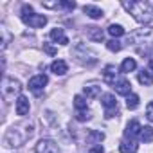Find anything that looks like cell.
Masks as SVG:
<instances>
[{
	"label": "cell",
	"instance_id": "1",
	"mask_svg": "<svg viewBox=\"0 0 153 153\" xmlns=\"http://www.w3.org/2000/svg\"><path fill=\"white\" fill-rule=\"evenodd\" d=\"M123 7L140 24H149L153 18V11L148 2H123Z\"/></svg>",
	"mask_w": 153,
	"mask_h": 153
},
{
	"label": "cell",
	"instance_id": "2",
	"mask_svg": "<svg viewBox=\"0 0 153 153\" xmlns=\"http://www.w3.org/2000/svg\"><path fill=\"white\" fill-rule=\"evenodd\" d=\"M22 22L27 24L29 27H34V29H40L47 24V16L45 15H36L33 13V7L31 6H24L22 7Z\"/></svg>",
	"mask_w": 153,
	"mask_h": 153
},
{
	"label": "cell",
	"instance_id": "3",
	"mask_svg": "<svg viewBox=\"0 0 153 153\" xmlns=\"http://www.w3.org/2000/svg\"><path fill=\"white\" fill-rule=\"evenodd\" d=\"M72 54H74V58L78 59L79 63H83V65H87V67H90V65H94L96 61H97V56H96V52H92L87 45H83V43H78L74 47V51H72Z\"/></svg>",
	"mask_w": 153,
	"mask_h": 153
},
{
	"label": "cell",
	"instance_id": "4",
	"mask_svg": "<svg viewBox=\"0 0 153 153\" xmlns=\"http://www.w3.org/2000/svg\"><path fill=\"white\" fill-rule=\"evenodd\" d=\"M20 92H22V85L18 79L15 78H4V83H2V97L6 101H13L15 96L20 97Z\"/></svg>",
	"mask_w": 153,
	"mask_h": 153
},
{
	"label": "cell",
	"instance_id": "5",
	"mask_svg": "<svg viewBox=\"0 0 153 153\" xmlns=\"http://www.w3.org/2000/svg\"><path fill=\"white\" fill-rule=\"evenodd\" d=\"M101 105L105 108V117L106 119H112L115 115H119V110H117V99L114 94H103L101 96Z\"/></svg>",
	"mask_w": 153,
	"mask_h": 153
},
{
	"label": "cell",
	"instance_id": "6",
	"mask_svg": "<svg viewBox=\"0 0 153 153\" xmlns=\"http://www.w3.org/2000/svg\"><path fill=\"white\" fill-rule=\"evenodd\" d=\"M131 40L135 43H148V42H151L153 40V27L142 25L140 29H137V31L131 33Z\"/></svg>",
	"mask_w": 153,
	"mask_h": 153
},
{
	"label": "cell",
	"instance_id": "7",
	"mask_svg": "<svg viewBox=\"0 0 153 153\" xmlns=\"http://www.w3.org/2000/svg\"><path fill=\"white\" fill-rule=\"evenodd\" d=\"M49 83V78L45 74H38V76H34V78H31L29 79V90L34 94V96H40L42 92H43V88H45V85Z\"/></svg>",
	"mask_w": 153,
	"mask_h": 153
},
{
	"label": "cell",
	"instance_id": "8",
	"mask_svg": "<svg viewBox=\"0 0 153 153\" xmlns=\"http://www.w3.org/2000/svg\"><path fill=\"white\" fill-rule=\"evenodd\" d=\"M18 131H20V128H11L6 135H4V146L6 148H16V146H20V144H24V137H18Z\"/></svg>",
	"mask_w": 153,
	"mask_h": 153
},
{
	"label": "cell",
	"instance_id": "9",
	"mask_svg": "<svg viewBox=\"0 0 153 153\" xmlns=\"http://www.w3.org/2000/svg\"><path fill=\"white\" fill-rule=\"evenodd\" d=\"M34 153H59V149H58V146H56L54 140H51V139H42V140L36 144V148H34Z\"/></svg>",
	"mask_w": 153,
	"mask_h": 153
},
{
	"label": "cell",
	"instance_id": "10",
	"mask_svg": "<svg viewBox=\"0 0 153 153\" xmlns=\"http://www.w3.org/2000/svg\"><path fill=\"white\" fill-rule=\"evenodd\" d=\"M140 130H142V126H140V123H139L137 119L130 121V123L126 124V130H124V137H126V140H135V139L140 135Z\"/></svg>",
	"mask_w": 153,
	"mask_h": 153
},
{
	"label": "cell",
	"instance_id": "11",
	"mask_svg": "<svg viewBox=\"0 0 153 153\" xmlns=\"http://www.w3.org/2000/svg\"><path fill=\"white\" fill-rule=\"evenodd\" d=\"M114 90H115V94H119V96H130V94H131V83H130L126 78H121V79H117V81L114 83Z\"/></svg>",
	"mask_w": 153,
	"mask_h": 153
},
{
	"label": "cell",
	"instance_id": "12",
	"mask_svg": "<svg viewBox=\"0 0 153 153\" xmlns=\"http://www.w3.org/2000/svg\"><path fill=\"white\" fill-rule=\"evenodd\" d=\"M103 81L108 83V85H114L117 81V70L114 65H106L105 67V72H103Z\"/></svg>",
	"mask_w": 153,
	"mask_h": 153
},
{
	"label": "cell",
	"instance_id": "13",
	"mask_svg": "<svg viewBox=\"0 0 153 153\" xmlns=\"http://www.w3.org/2000/svg\"><path fill=\"white\" fill-rule=\"evenodd\" d=\"M49 36H51V40H54V42L59 43V45H67V43H68V38L65 36V31H63L61 27H54Z\"/></svg>",
	"mask_w": 153,
	"mask_h": 153
},
{
	"label": "cell",
	"instance_id": "14",
	"mask_svg": "<svg viewBox=\"0 0 153 153\" xmlns=\"http://www.w3.org/2000/svg\"><path fill=\"white\" fill-rule=\"evenodd\" d=\"M51 70H52L56 76H65V74L68 72V65H67V61H63V59H54V61L51 63Z\"/></svg>",
	"mask_w": 153,
	"mask_h": 153
},
{
	"label": "cell",
	"instance_id": "15",
	"mask_svg": "<svg viewBox=\"0 0 153 153\" xmlns=\"http://www.w3.org/2000/svg\"><path fill=\"white\" fill-rule=\"evenodd\" d=\"M29 110H31L29 99H27L25 96H20V97L16 99V114L24 117V115H27V114H29Z\"/></svg>",
	"mask_w": 153,
	"mask_h": 153
},
{
	"label": "cell",
	"instance_id": "16",
	"mask_svg": "<svg viewBox=\"0 0 153 153\" xmlns=\"http://www.w3.org/2000/svg\"><path fill=\"white\" fill-rule=\"evenodd\" d=\"M83 13H85L87 16H90L92 20H99V18H103V9L97 7V6H92V4L85 6V7H83Z\"/></svg>",
	"mask_w": 153,
	"mask_h": 153
},
{
	"label": "cell",
	"instance_id": "17",
	"mask_svg": "<svg viewBox=\"0 0 153 153\" xmlns=\"http://www.w3.org/2000/svg\"><path fill=\"white\" fill-rule=\"evenodd\" d=\"M137 79H139V83L140 85H144V87H151L153 85V74L149 72V70H140L139 72V76H137Z\"/></svg>",
	"mask_w": 153,
	"mask_h": 153
},
{
	"label": "cell",
	"instance_id": "18",
	"mask_svg": "<svg viewBox=\"0 0 153 153\" xmlns=\"http://www.w3.org/2000/svg\"><path fill=\"white\" fill-rule=\"evenodd\" d=\"M137 68V61L133 59V58H126L123 63H121V74H128V72H133Z\"/></svg>",
	"mask_w": 153,
	"mask_h": 153
},
{
	"label": "cell",
	"instance_id": "19",
	"mask_svg": "<svg viewBox=\"0 0 153 153\" xmlns=\"http://www.w3.org/2000/svg\"><path fill=\"white\" fill-rule=\"evenodd\" d=\"M137 149H139V146H137L135 140H123L121 146H119V151L121 153H135Z\"/></svg>",
	"mask_w": 153,
	"mask_h": 153
},
{
	"label": "cell",
	"instance_id": "20",
	"mask_svg": "<svg viewBox=\"0 0 153 153\" xmlns=\"http://www.w3.org/2000/svg\"><path fill=\"white\" fill-rule=\"evenodd\" d=\"M88 38L94 40V42H103L105 33H103L99 27H88Z\"/></svg>",
	"mask_w": 153,
	"mask_h": 153
},
{
	"label": "cell",
	"instance_id": "21",
	"mask_svg": "<svg viewBox=\"0 0 153 153\" xmlns=\"http://www.w3.org/2000/svg\"><path fill=\"white\" fill-rule=\"evenodd\" d=\"M83 92H85V96L87 97H97L99 96V92H101V87L99 85H87L85 88H83Z\"/></svg>",
	"mask_w": 153,
	"mask_h": 153
},
{
	"label": "cell",
	"instance_id": "22",
	"mask_svg": "<svg viewBox=\"0 0 153 153\" xmlns=\"http://www.w3.org/2000/svg\"><path fill=\"white\" fill-rule=\"evenodd\" d=\"M87 139H88V142H92V144H101V140L105 139V133H103V131H97V130H92Z\"/></svg>",
	"mask_w": 153,
	"mask_h": 153
},
{
	"label": "cell",
	"instance_id": "23",
	"mask_svg": "<svg viewBox=\"0 0 153 153\" xmlns=\"http://www.w3.org/2000/svg\"><path fill=\"white\" fill-rule=\"evenodd\" d=\"M139 137H140V140H144V142H151V140H153V128H151V126H142Z\"/></svg>",
	"mask_w": 153,
	"mask_h": 153
},
{
	"label": "cell",
	"instance_id": "24",
	"mask_svg": "<svg viewBox=\"0 0 153 153\" xmlns=\"http://www.w3.org/2000/svg\"><path fill=\"white\" fill-rule=\"evenodd\" d=\"M74 108L78 110V112L88 110V105H87V101H85V97H83V96H76V97H74Z\"/></svg>",
	"mask_w": 153,
	"mask_h": 153
},
{
	"label": "cell",
	"instance_id": "25",
	"mask_svg": "<svg viewBox=\"0 0 153 153\" xmlns=\"http://www.w3.org/2000/svg\"><path fill=\"white\" fill-rule=\"evenodd\" d=\"M108 34H110V36H114V38H119V36H123V34H124V27H123V25H119V24H112V25L108 27Z\"/></svg>",
	"mask_w": 153,
	"mask_h": 153
},
{
	"label": "cell",
	"instance_id": "26",
	"mask_svg": "<svg viewBox=\"0 0 153 153\" xmlns=\"http://www.w3.org/2000/svg\"><path fill=\"white\" fill-rule=\"evenodd\" d=\"M139 96L137 94H130L128 97H126V106H128V110H135L137 106H139Z\"/></svg>",
	"mask_w": 153,
	"mask_h": 153
},
{
	"label": "cell",
	"instance_id": "27",
	"mask_svg": "<svg viewBox=\"0 0 153 153\" xmlns=\"http://www.w3.org/2000/svg\"><path fill=\"white\" fill-rule=\"evenodd\" d=\"M106 47H108V51H112V52H119V51L123 49V43H121L119 40H110V42H106Z\"/></svg>",
	"mask_w": 153,
	"mask_h": 153
},
{
	"label": "cell",
	"instance_id": "28",
	"mask_svg": "<svg viewBox=\"0 0 153 153\" xmlns=\"http://www.w3.org/2000/svg\"><path fill=\"white\" fill-rule=\"evenodd\" d=\"M76 119H78L79 123H83V121H88V119H90V112H88V110L76 112Z\"/></svg>",
	"mask_w": 153,
	"mask_h": 153
},
{
	"label": "cell",
	"instance_id": "29",
	"mask_svg": "<svg viewBox=\"0 0 153 153\" xmlns=\"http://www.w3.org/2000/svg\"><path fill=\"white\" fill-rule=\"evenodd\" d=\"M146 117L153 123V101H149L148 106H146Z\"/></svg>",
	"mask_w": 153,
	"mask_h": 153
},
{
	"label": "cell",
	"instance_id": "30",
	"mask_svg": "<svg viewBox=\"0 0 153 153\" xmlns=\"http://www.w3.org/2000/svg\"><path fill=\"white\" fill-rule=\"evenodd\" d=\"M59 7H65V9H76V2H59Z\"/></svg>",
	"mask_w": 153,
	"mask_h": 153
},
{
	"label": "cell",
	"instance_id": "31",
	"mask_svg": "<svg viewBox=\"0 0 153 153\" xmlns=\"http://www.w3.org/2000/svg\"><path fill=\"white\" fill-rule=\"evenodd\" d=\"M90 153H105V149H103L101 144H96L94 148H90Z\"/></svg>",
	"mask_w": 153,
	"mask_h": 153
},
{
	"label": "cell",
	"instance_id": "32",
	"mask_svg": "<svg viewBox=\"0 0 153 153\" xmlns=\"http://www.w3.org/2000/svg\"><path fill=\"white\" fill-rule=\"evenodd\" d=\"M43 49H45V51H47L49 54H56V51H54V49H52L51 45H47V43H43Z\"/></svg>",
	"mask_w": 153,
	"mask_h": 153
},
{
	"label": "cell",
	"instance_id": "33",
	"mask_svg": "<svg viewBox=\"0 0 153 153\" xmlns=\"http://www.w3.org/2000/svg\"><path fill=\"white\" fill-rule=\"evenodd\" d=\"M149 70L153 72V59H149Z\"/></svg>",
	"mask_w": 153,
	"mask_h": 153
},
{
	"label": "cell",
	"instance_id": "34",
	"mask_svg": "<svg viewBox=\"0 0 153 153\" xmlns=\"http://www.w3.org/2000/svg\"><path fill=\"white\" fill-rule=\"evenodd\" d=\"M149 7H151V11H153V2H151V4H149Z\"/></svg>",
	"mask_w": 153,
	"mask_h": 153
}]
</instances>
